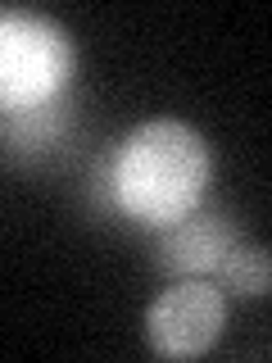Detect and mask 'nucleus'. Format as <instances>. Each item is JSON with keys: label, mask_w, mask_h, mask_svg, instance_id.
<instances>
[{"label": "nucleus", "mask_w": 272, "mask_h": 363, "mask_svg": "<svg viewBox=\"0 0 272 363\" xmlns=\"http://www.w3.org/2000/svg\"><path fill=\"white\" fill-rule=\"evenodd\" d=\"M209 145L191 123L150 118L123 141L118 159H113V200L132 218L168 227L200 204L204 186H209Z\"/></svg>", "instance_id": "1"}, {"label": "nucleus", "mask_w": 272, "mask_h": 363, "mask_svg": "<svg viewBox=\"0 0 272 363\" xmlns=\"http://www.w3.org/2000/svg\"><path fill=\"white\" fill-rule=\"evenodd\" d=\"M73 132V109H68L64 91L37 105H18V109H0V150L14 164H37L50 159Z\"/></svg>", "instance_id": "5"}, {"label": "nucleus", "mask_w": 272, "mask_h": 363, "mask_svg": "<svg viewBox=\"0 0 272 363\" xmlns=\"http://www.w3.org/2000/svg\"><path fill=\"white\" fill-rule=\"evenodd\" d=\"M73 73V41L55 18L0 9V109L60 96Z\"/></svg>", "instance_id": "2"}, {"label": "nucleus", "mask_w": 272, "mask_h": 363, "mask_svg": "<svg viewBox=\"0 0 272 363\" xmlns=\"http://www.w3.org/2000/svg\"><path fill=\"white\" fill-rule=\"evenodd\" d=\"M241 245V232L236 223L218 209H191L181 213L177 223L159 227V268L168 277H209V272L222 268V259Z\"/></svg>", "instance_id": "4"}, {"label": "nucleus", "mask_w": 272, "mask_h": 363, "mask_svg": "<svg viewBox=\"0 0 272 363\" xmlns=\"http://www.w3.org/2000/svg\"><path fill=\"white\" fill-rule=\"evenodd\" d=\"M218 281L236 295H268L272 286V264H268V250L264 245H236L232 255L222 259Z\"/></svg>", "instance_id": "6"}, {"label": "nucleus", "mask_w": 272, "mask_h": 363, "mask_svg": "<svg viewBox=\"0 0 272 363\" xmlns=\"http://www.w3.org/2000/svg\"><path fill=\"white\" fill-rule=\"evenodd\" d=\"M227 327V300L213 281L181 277L145 309V336L150 350L164 359H200L218 345Z\"/></svg>", "instance_id": "3"}]
</instances>
